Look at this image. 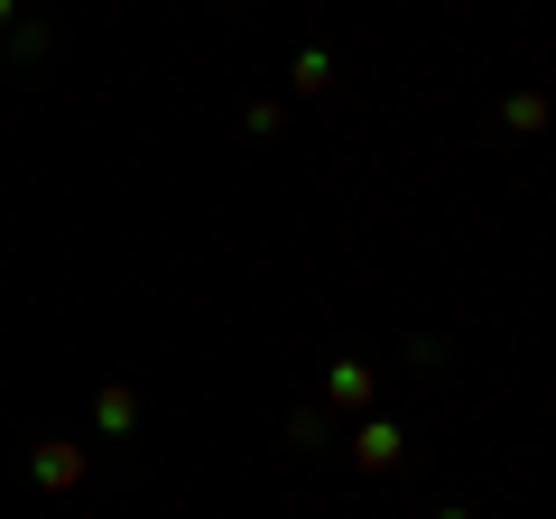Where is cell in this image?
<instances>
[{"mask_svg": "<svg viewBox=\"0 0 556 519\" xmlns=\"http://www.w3.org/2000/svg\"><path fill=\"white\" fill-rule=\"evenodd\" d=\"M84 464H93L84 445H38V482H47V492H75V482H84Z\"/></svg>", "mask_w": 556, "mask_h": 519, "instance_id": "cell-2", "label": "cell"}, {"mask_svg": "<svg viewBox=\"0 0 556 519\" xmlns=\"http://www.w3.org/2000/svg\"><path fill=\"white\" fill-rule=\"evenodd\" d=\"M501 121H510V130H547V102H538V93H510V112H501Z\"/></svg>", "mask_w": 556, "mask_h": 519, "instance_id": "cell-5", "label": "cell"}, {"mask_svg": "<svg viewBox=\"0 0 556 519\" xmlns=\"http://www.w3.org/2000/svg\"><path fill=\"white\" fill-rule=\"evenodd\" d=\"M399 455H408V445H399V427H390V418H371V427L353 436V464H362V473H390Z\"/></svg>", "mask_w": 556, "mask_h": 519, "instance_id": "cell-1", "label": "cell"}, {"mask_svg": "<svg viewBox=\"0 0 556 519\" xmlns=\"http://www.w3.org/2000/svg\"><path fill=\"white\" fill-rule=\"evenodd\" d=\"M334 400H343V408L371 400V362H334Z\"/></svg>", "mask_w": 556, "mask_h": 519, "instance_id": "cell-3", "label": "cell"}, {"mask_svg": "<svg viewBox=\"0 0 556 519\" xmlns=\"http://www.w3.org/2000/svg\"><path fill=\"white\" fill-rule=\"evenodd\" d=\"M437 519H464V510H437Z\"/></svg>", "mask_w": 556, "mask_h": 519, "instance_id": "cell-7", "label": "cell"}, {"mask_svg": "<svg viewBox=\"0 0 556 519\" xmlns=\"http://www.w3.org/2000/svg\"><path fill=\"white\" fill-rule=\"evenodd\" d=\"M10 10H20V0H0V20H10Z\"/></svg>", "mask_w": 556, "mask_h": 519, "instance_id": "cell-6", "label": "cell"}, {"mask_svg": "<svg viewBox=\"0 0 556 519\" xmlns=\"http://www.w3.org/2000/svg\"><path fill=\"white\" fill-rule=\"evenodd\" d=\"M325 84H334V56H325V47H306V56H298V93H325Z\"/></svg>", "mask_w": 556, "mask_h": 519, "instance_id": "cell-4", "label": "cell"}]
</instances>
